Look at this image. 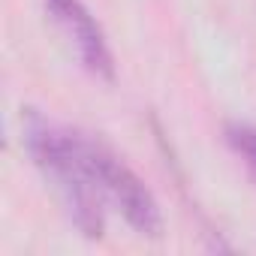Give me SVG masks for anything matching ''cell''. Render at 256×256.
Wrapping results in <instances>:
<instances>
[{"mask_svg":"<svg viewBox=\"0 0 256 256\" xmlns=\"http://www.w3.org/2000/svg\"><path fill=\"white\" fill-rule=\"evenodd\" d=\"M24 148L34 157V163L42 169V175L54 181L58 193L64 196L72 214V223L88 238H100L106 226V208H102L106 196L90 178V169L84 163L82 133L42 118L40 112H28Z\"/></svg>","mask_w":256,"mask_h":256,"instance_id":"6da1fadb","label":"cell"},{"mask_svg":"<svg viewBox=\"0 0 256 256\" xmlns=\"http://www.w3.org/2000/svg\"><path fill=\"white\" fill-rule=\"evenodd\" d=\"M82 151H84V163L90 169V178L96 181L102 196L118 205L124 220L145 238H160L163 235V214H160V205H157L154 193L148 190V184L108 145H102L94 136L82 133Z\"/></svg>","mask_w":256,"mask_h":256,"instance_id":"7a4b0ae2","label":"cell"},{"mask_svg":"<svg viewBox=\"0 0 256 256\" xmlns=\"http://www.w3.org/2000/svg\"><path fill=\"white\" fill-rule=\"evenodd\" d=\"M46 10L52 12L54 24L64 30V36L76 46L82 66L90 76L112 82L114 78V58H112L108 40H106L100 22L90 16L84 0H46Z\"/></svg>","mask_w":256,"mask_h":256,"instance_id":"3957f363","label":"cell"},{"mask_svg":"<svg viewBox=\"0 0 256 256\" xmlns=\"http://www.w3.org/2000/svg\"><path fill=\"white\" fill-rule=\"evenodd\" d=\"M226 142L256 175V126L253 124H229L226 126Z\"/></svg>","mask_w":256,"mask_h":256,"instance_id":"277c9868","label":"cell"}]
</instances>
